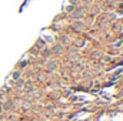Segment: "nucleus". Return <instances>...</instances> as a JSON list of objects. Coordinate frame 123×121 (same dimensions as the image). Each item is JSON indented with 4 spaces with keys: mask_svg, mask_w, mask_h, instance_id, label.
<instances>
[{
    "mask_svg": "<svg viewBox=\"0 0 123 121\" xmlns=\"http://www.w3.org/2000/svg\"><path fill=\"white\" fill-rule=\"evenodd\" d=\"M19 76H20V74H19V73H14V74H13V78H14V80H16V78H19Z\"/></svg>",
    "mask_w": 123,
    "mask_h": 121,
    "instance_id": "f257e3e1",
    "label": "nucleus"
}]
</instances>
